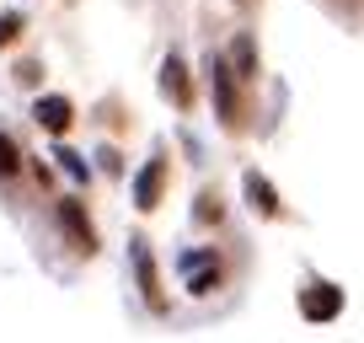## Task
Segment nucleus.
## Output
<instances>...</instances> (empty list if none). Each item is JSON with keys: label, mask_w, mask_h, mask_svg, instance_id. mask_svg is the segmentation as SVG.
Instances as JSON below:
<instances>
[{"label": "nucleus", "mask_w": 364, "mask_h": 343, "mask_svg": "<svg viewBox=\"0 0 364 343\" xmlns=\"http://www.w3.org/2000/svg\"><path fill=\"white\" fill-rule=\"evenodd\" d=\"M204 75H209V92H215V107H220V118H225L230 129H236V75H230V65L220 54H209L204 59Z\"/></svg>", "instance_id": "2"}, {"label": "nucleus", "mask_w": 364, "mask_h": 343, "mask_svg": "<svg viewBox=\"0 0 364 343\" xmlns=\"http://www.w3.org/2000/svg\"><path fill=\"white\" fill-rule=\"evenodd\" d=\"M182 279H188V295H215L220 285V258L215 247H198V252H182Z\"/></svg>", "instance_id": "1"}, {"label": "nucleus", "mask_w": 364, "mask_h": 343, "mask_svg": "<svg viewBox=\"0 0 364 343\" xmlns=\"http://www.w3.org/2000/svg\"><path fill=\"white\" fill-rule=\"evenodd\" d=\"M161 188H166V156H150L145 161V172L134 177V209H156L161 204Z\"/></svg>", "instance_id": "4"}, {"label": "nucleus", "mask_w": 364, "mask_h": 343, "mask_svg": "<svg viewBox=\"0 0 364 343\" xmlns=\"http://www.w3.org/2000/svg\"><path fill=\"white\" fill-rule=\"evenodd\" d=\"M129 263H134V279H139V290H145V306H166V295H161V274H156V258H150V247L145 241H129Z\"/></svg>", "instance_id": "3"}, {"label": "nucleus", "mask_w": 364, "mask_h": 343, "mask_svg": "<svg viewBox=\"0 0 364 343\" xmlns=\"http://www.w3.org/2000/svg\"><path fill=\"white\" fill-rule=\"evenodd\" d=\"M33 118L48 129V134H65V129H70V118H75V107H70V97H38Z\"/></svg>", "instance_id": "7"}, {"label": "nucleus", "mask_w": 364, "mask_h": 343, "mask_svg": "<svg viewBox=\"0 0 364 343\" xmlns=\"http://www.w3.org/2000/svg\"><path fill=\"white\" fill-rule=\"evenodd\" d=\"M230 75H236V80L257 75V43H252L247 33H236V43H230Z\"/></svg>", "instance_id": "10"}, {"label": "nucleus", "mask_w": 364, "mask_h": 343, "mask_svg": "<svg viewBox=\"0 0 364 343\" xmlns=\"http://www.w3.org/2000/svg\"><path fill=\"white\" fill-rule=\"evenodd\" d=\"M241 188H247V204L257 209L262 220H273V215H279V194H273V183L262 177V172H247V177H241Z\"/></svg>", "instance_id": "8"}, {"label": "nucleus", "mask_w": 364, "mask_h": 343, "mask_svg": "<svg viewBox=\"0 0 364 343\" xmlns=\"http://www.w3.org/2000/svg\"><path fill=\"white\" fill-rule=\"evenodd\" d=\"M54 161H59V167H65V172H70V177H75V183H86V177H91V167H86V156H75V150H65V145H59V150H54Z\"/></svg>", "instance_id": "12"}, {"label": "nucleus", "mask_w": 364, "mask_h": 343, "mask_svg": "<svg viewBox=\"0 0 364 343\" xmlns=\"http://www.w3.org/2000/svg\"><path fill=\"white\" fill-rule=\"evenodd\" d=\"M16 33H22V16H16V11H0V48L16 43Z\"/></svg>", "instance_id": "14"}, {"label": "nucleus", "mask_w": 364, "mask_h": 343, "mask_svg": "<svg viewBox=\"0 0 364 343\" xmlns=\"http://www.w3.org/2000/svg\"><path fill=\"white\" fill-rule=\"evenodd\" d=\"M300 311H306L311 322H332L343 311V290L338 285H306L300 290Z\"/></svg>", "instance_id": "5"}, {"label": "nucleus", "mask_w": 364, "mask_h": 343, "mask_svg": "<svg viewBox=\"0 0 364 343\" xmlns=\"http://www.w3.org/2000/svg\"><path fill=\"white\" fill-rule=\"evenodd\" d=\"M220 215H225L220 194H198V204H193V220H198V226H220Z\"/></svg>", "instance_id": "11"}, {"label": "nucleus", "mask_w": 364, "mask_h": 343, "mask_svg": "<svg viewBox=\"0 0 364 343\" xmlns=\"http://www.w3.org/2000/svg\"><path fill=\"white\" fill-rule=\"evenodd\" d=\"M161 92H166L177 107H188V102H193V86H188V65H182L177 54H171L166 65H161Z\"/></svg>", "instance_id": "9"}, {"label": "nucleus", "mask_w": 364, "mask_h": 343, "mask_svg": "<svg viewBox=\"0 0 364 343\" xmlns=\"http://www.w3.org/2000/svg\"><path fill=\"white\" fill-rule=\"evenodd\" d=\"M16 172H22V150L0 134V177H16Z\"/></svg>", "instance_id": "13"}, {"label": "nucleus", "mask_w": 364, "mask_h": 343, "mask_svg": "<svg viewBox=\"0 0 364 343\" xmlns=\"http://www.w3.org/2000/svg\"><path fill=\"white\" fill-rule=\"evenodd\" d=\"M59 226H65V236L75 241L80 252H97V231H91V220H86V209H80V199H65V204H59Z\"/></svg>", "instance_id": "6"}]
</instances>
